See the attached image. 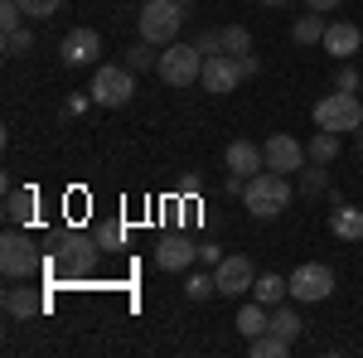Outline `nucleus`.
Listing matches in <instances>:
<instances>
[{
	"label": "nucleus",
	"instance_id": "obj_13",
	"mask_svg": "<svg viewBox=\"0 0 363 358\" xmlns=\"http://www.w3.org/2000/svg\"><path fill=\"white\" fill-rule=\"evenodd\" d=\"M199 262V242H189V237H160V247H155V267L160 272H189Z\"/></svg>",
	"mask_w": 363,
	"mask_h": 358
},
{
	"label": "nucleus",
	"instance_id": "obj_8",
	"mask_svg": "<svg viewBox=\"0 0 363 358\" xmlns=\"http://www.w3.org/2000/svg\"><path fill=\"white\" fill-rule=\"evenodd\" d=\"M97 247H102V242H97ZM97 247H92L87 237H78V233H68V237L58 242V252H54V267L68 272V276H87L92 267H97Z\"/></svg>",
	"mask_w": 363,
	"mask_h": 358
},
{
	"label": "nucleus",
	"instance_id": "obj_35",
	"mask_svg": "<svg viewBox=\"0 0 363 358\" xmlns=\"http://www.w3.org/2000/svg\"><path fill=\"white\" fill-rule=\"evenodd\" d=\"M301 189H306V194H320V189H325V169H310L306 179H301Z\"/></svg>",
	"mask_w": 363,
	"mask_h": 358
},
{
	"label": "nucleus",
	"instance_id": "obj_21",
	"mask_svg": "<svg viewBox=\"0 0 363 358\" xmlns=\"http://www.w3.org/2000/svg\"><path fill=\"white\" fill-rule=\"evenodd\" d=\"M306 150H310V160H315V165H335V155H339V131H315Z\"/></svg>",
	"mask_w": 363,
	"mask_h": 358
},
{
	"label": "nucleus",
	"instance_id": "obj_1",
	"mask_svg": "<svg viewBox=\"0 0 363 358\" xmlns=\"http://www.w3.org/2000/svg\"><path fill=\"white\" fill-rule=\"evenodd\" d=\"M242 203H247L252 218H281L286 208H291V179L277 174V169H267V174H252L247 189H242Z\"/></svg>",
	"mask_w": 363,
	"mask_h": 358
},
{
	"label": "nucleus",
	"instance_id": "obj_4",
	"mask_svg": "<svg viewBox=\"0 0 363 358\" xmlns=\"http://www.w3.org/2000/svg\"><path fill=\"white\" fill-rule=\"evenodd\" d=\"M179 20H184V5H179V0H145V10L136 15L145 44H174Z\"/></svg>",
	"mask_w": 363,
	"mask_h": 358
},
{
	"label": "nucleus",
	"instance_id": "obj_22",
	"mask_svg": "<svg viewBox=\"0 0 363 358\" xmlns=\"http://www.w3.org/2000/svg\"><path fill=\"white\" fill-rule=\"evenodd\" d=\"M325 20H320V15H301V20H296V25H291V39H296V44H325Z\"/></svg>",
	"mask_w": 363,
	"mask_h": 358
},
{
	"label": "nucleus",
	"instance_id": "obj_24",
	"mask_svg": "<svg viewBox=\"0 0 363 358\" xmlns=\"http://www.w3.org/2000/svg\"><path fill=\"white\" fill-rule=\"evenodd\" d=\"M5 218L10 223H29L34 218V189H15L5 198Z\"/></svg>",
	"mask_w": 363,
	"mask_h": 358
},
{
	"label": "nucleus",
	"instance_id": "obj_32",
	"mask_svg": "<svg viewBox=\"0 0 363 358\" xmlns=\"http://www.w3.org/2000/svg\"><path fill=\"white\" fill-rule=\"evenodd\" d=\"M238 73H242V78H257V73H262V58H257V54H242V58H238Z\"/></svg>",
	"mask_w": 363,
	"mask_h": 358
},
{
	"label": "nucleus",
	"instance_id": "obj_3",
	"mask_svg": "<svg viewBox=\"0 0 363 358\" xmlns=\"http://www.w3.org/2000/svg\"><path fill=\"white\" fill-rule=\"evenodd\" d=\"M155 73H160V83L165 87H194L203 78V54H199V44H169L160 63H155Z\"/></svg>",
	"mask_w": 363,
	"mask_h": 358
},
{
	"label": "nucleus",
	"instance_id": "obj_30",
	"mask_svg": "<svg viewBox=\"0 0 363 358\" xmlns=\"http://www.w3.org/2000/svg\"><path fill=\"white\" fill-rule=\"evenodd\" d=\"M20 5H25L29 20H49V15H58V5H63V0H20Z\"/></svg>",
	"mask_w": 363,
	"mask_h": 358
},
{
	"label": "nucleus",
	"instance_id": "obj_23",
	"mask_svg": "<svg viewBox=\"0 0 363 358\" xmlns=\"http://www.w3.org/2000/svg\"><path fill=\"white\" fill-rule=\"evenodd\" d=\"M272 330H277L281 339H291V344H296V339H301V330H306V325H301V315H296V310H291V305H277V310H272Z\"/></svg>",
	"mask_w": 363,
	"mask_h": 358
},
{
	"label": "nucleus",
	"instance_id": "obj_37",
	"mask_svg": "<svg viewBox=\"0 0 363 358\" xmlns=\"http://www.w3.org/2000/svg\"><path fill=\"white\" fill-rule=\"evenodd\" d=\"M359 155H363V126H359Z\"/></svg>",
	"mask_w": 363,
	"mask_h": 358
},
{
	"label": "nucleus",
	"instance_id": "obj_29",
	"mask_svg": "<svg viewBox=\"0 0 363 358\" xmlns=\"http://www.w3.org/2000/svg\"><path fill=\"white\" fill-rule=\"evenodd\" d=\"M20 20H25V5L20 0H0V29L10 34V29H20Z\"/></svg>",
	"mask_w": 363,
	"mask_h": 358
},
{
	"label": "nucleus",
	"instance_id": "obj_31",
	"mask_svg": "<svg viewBox=\"0 0 363 358\" xmlns=\"http://www.w3.org/2000/svg\"><path fill=\"white\" fill-rule=\"evenodd\" d=\"M335 87H339V92H359V87H363V78L354 73V68H349V63H339V78H335Z\"/></svg>",
	"mask_w": 363,
	"mask_h": 358
},
{
	"label": "nucleus",
	"instance_id": "obj_19",
	"mask_svg": "<svg viewBox=\"0 0 363 358\" xmlns=\"http://www.w3.org/2000/svg\"><path fill=\"white\" fill-rule=\"evenodd\" d=\"M238 330L247 334V339H257V334H267V330H272V315H267V305H262V301L242 305V310H238Z\"/></svg>",
	"mask_w": 363,
	"mask_h": 358
},
{
	"label": "nucleus",
	"instance_id": "obj_25",
	"mask_svg": "<svg viewBox=\"0 0 363 358\" xmlns=\"http://www.w3.org/2000/svg\"><path fill=\"white\" fill-rule=\"evenodd\" d=\"M121 63H126L131 73H145V68H155V63H160V54H150V44L140 39V44H131V49H126V58H121Z\"/></svg>",
	"mask_w": 363,
	"mask_h": 358
},
{
	"label": "nucleus",
	"instance_id": "obj_17",
	"mask_svg": "<svg viewBox=\"0 0 363 358\" xmlns=\"http://www.w3.org/2000/svg\"><path fill=\"white\" fill-rule=\"evenodd\" d=\"M286 296H291V276H277V272H262L257 286H252V301H262V305H281Z\"/></svg>",
	"mask_w": 363,
	"mask_h": 358
},
{
	"label": "nucleus",
	"instance_id": "obj_5",
	"mask_svg": "<svg viewBox=\"0 0 363 358\" xmlns=\"http://www.w3.org/2000/svg\"><path fill=\"white\" fill-rule=\"evenodd\" d=\"M131 92H136V73L126 63H107L92 73V102L97 107H126Z\"/></svg>",
	"mask_w": 363,
	"mask_h": 358
},
{
	"label": "nucleus",
	"instance_id": "obj_27",
	"mask_svg": "<svg viewBox=\"0 0 363 358\" xmlns=\"http://www.w3.org/2000/svg\"><path fill=\"white\" fill-rule=\"evenodd\" d=\"M29 49H34V34H29L25 25L5 34V58H20V54H29Z\"/></svg>",
	"mask_w": 363,
	"mask_h": 358
},
{
	"label": "nucleus",
	"instance_id": "obj_7",
	"mask_svg": "<svg viewBox=\"0 0 363 358\" xmlns=\"http://www.w3.org/2000/svg\"><path fill=\"white\" fill-rule=\"evenodd\" d=\"M262 155H267V169H277V174H296V169L310 160V150L296 136H286V131H277V136L267 140Z\"/></svg>",
	"mask_w": 363,
	"mask_h": 358
},
{
	"label": "nucleus",
	"instance_id": "obj_9",
	"mask_svg": "<svg viewBox=\"0 0 363 358\" xmlns=\"http://www.w3.org/2000/svg\"><path fill=\"white\" fill-rule=\"evenodd\" d=\"M39 267V257H34V247H29L25 233H5L0 237V272L10 276V281H20V276H29Z\"/></svg>",
	"mask_w": 363,
	"mask_h": 358
},
{
	"label": "nucleus",
	"instance_id": "obj_10",
	"mask_svg": "<svg viewBox=\"0 0 363 358\" xmlns=\"http://www.w3.org/2000/svg\"><path fill=\"white\" fill-rule=\"evenodd\" d=\"M238 83H242V73H238V58H233V54H208V58H203V78H199L203 92L228 97Z\"/></svg>",
	"mask_w": 363,
	"mask_h": 358
},
{
	"label": "nucleus",
	"instance_id": "obj_12",
	"mask_svg": "<svg viewBox=\"0 0 363 358\" xmlns=\"http://www.w3.org/2000/svg\"><path fill=\"white\" fill-rule=\"evenodd\" d=\"M213 281H218V296H242V291L257 286V267H252L247 257H223L213 267Z\"/></svg>",
	"mask_w": 363,
	"mask_h": 358
},
{
	"label": "nucleus",
	"instance_id": "obj_16",
	"mask_svg": "<svg viewBox=\"0 0 363 358\" xmlns=\"http://www.w3.org/2000/svg\"><path fill=\"white\" fill-rule=\"evenodd\" d=\"M330 233H335L339 242H363V208L335 203V213H330Z\"/></svg>",
	"mask_w": 363,
	"mask_h": 358
},
{
	"label": "nucleus",
	"instance_id": "obj_40",
	"mask_svg": "<svg viewBox=\"0 0 363 358\" xmlns=\"http://www.w3.org/2000/svg\"><path fill=\"white\" fill-rule=\"evenodd\" d=\"M179 5H184V0H179Z\"/></svg>",
	"mask_w": 363,
	"mask_h": 358
},
{
	"label": "nucleus",
	"instance_id": "obj_28",
	"mask_svg": "<svg viewBox=\"0 0 363 358\" xmlns=\"http://www.w3.org/2000/svg\"><path fill=\"white\" fill-rule=\"evenodd\" d=\"M184 291H189V301H208V296L218 291V281H213V276H203V272H194L189 281H184Z\"/></svg>",
	"mask_w": 363,
	"mask_h": 358
},
{
	"label": "nucleus",
	"instance_id": "obj_11",
	"mask_svg": "<svg viewBox=\"0 0 363 358\" xmlns=\"http://www.w3.org/2000/svg\"><path fill=\"white\" fill-rule=\"evenodd\" d=\"M58 54H63L68 68H87V63H97V54H102V34L97 29H68L63 44H58Z\"/></svg>",
	"mask_w": 363,
	"mask_h": 358
},
{
	"label": "nucleus",
	"instance_id": "obj_39",
	"mask_svg": "<svg viewBox=\"0 0 363 358\" xmlns=\"http://www.w3.org/2000/svg\"><path fill=\"white\" fill-rule=\"evenodd\" d=\"M359 97H363V87H359Z\"/></svg>",
	"mask_w": 363,
	"mask_h": 358
},
{
	"label": "nucleus",
	"instance_id": "obj_20",
	"mask_svg": "<svg viewBox=\"0 0 363 358\" xmlns=\"http://www.w3.org/2000/svg\"><path fill=\"white\" fill-rule=\"evenodd\" d=\"M247 354L252 358H286L291 354V339H281L277 330H267V334H257V339L247 344Z\"/></svg>",
	"mask_w": 363,
	"mask_h": 358
},
{
	"label": "nucleus",
	"instance_id": "obj_36",
	"mask_svg": "<svg viewBox=\"0 0 363 358\" xmlns=\"http://www.w3.org/2000/svg\"><path fill=\"white\" fill-rule=\"evenodd\" d=\"M310 10H315V15H325V10H339V5H344V0H306Z\"/></svg>",
	"mask_w": 363,
	"mask_h": 358
},
{
	"label": "nucleus",
	"instance_id": "obj_33",
	"mask_svg": "<svg viewBox=\"0 0 363 358\" xmlns=\"http://www.w3.org/2000/svg\"><path fill=\"white\" fill-rule=\"evenodd\" d=\"M199 262H203V267H218V262H223V252L213 247V242H199Z\"/></svg>",
	"mask_w": 363,
	"mask_h": 358
},
{
	"label": "nucleus",
	"instance_id": "obj_34",
	"mask_svg": "<svg viewBox=\"0 0 363 358\" xmlns=\"http://www.w3.org/2000/svg\"><path fill=\"white\" fill-rule=\"evenodd\" d=\"M97 242H102V247H121V223L102 228V233H97Z\"/></svg>",
	"mask_w": 363,
	"mask_h": 358
},
{
	"label": "nucleus",
	"instance_id": "obj_15",
	"mask_svg": "<svg viewBox=\"0 0 363 358\" xmlns=\"http://www.w3.org/2000/svg\"><path fill=\"white\" fill-rule=\"evenodd\" d=\"M359 44H363V29L349 25V20H339V25L325 29V54H335L339 63H349V58L359 54Z\"/></svg>",
	"mask_w": 363,
	"mask_h": 358
},
{
	"label": "nucleus",
	"instance_id": "obj_14",
	"mask_svg": "<svg viewBox=\"0 0 363 358\" xmlns=\"http://www.w3.org/2000/svg\"><path fill=\"white\" fill-rule=\"evenodd\" d=\"M223 165L233 169V174H242V179H252V174H262L267 169V155H262V145H252V140H233L223 155Z\"/></svg>",
	"mask_w": 363,
	"mask_h": 358
},
{
	"label": "nucleus",
	"instance_id": "obj_38",
	"mask_svg": "<svg viewBox=\"0 0 363 358\" xmlns=\"http://www.w3.org/2000/svg\"><path fill=\"white\" fill-rule=\"evenodd\" d=\"M262 5H286V0H262Z\"/></svg>",
	"mask_w": 363,
	"mask_h": 358
},
{
	"label": "nucleus",
	"instance_id": "obj_26",
	"mask_svg": "<svg viewBox=\"0 0 363 358\" xmlns=\"http://www.w3.org/2000/svg\"><path fill=\"white\" fill-rule=\"evenodd\" d=\"M223 54H233V58L252 54V34H247L242 25H228V29H223Z\"/></svg>",
	"mask_w": 363,
	"mask_h": 358
},
{
	"label": "nucleus",
	"instance_id": "obj_2",
	"mask_svg": "<svg viewBox=\"0 0 363 358\" xmlns=\"http://www.w3.org/2000/svg\"><path fill=\"white\" fill-rule=\"evenodd\" d=\"M315 126H320V131H339V136H344V131H359L363 126V97L335 87L330 97L315 102Z\"/></svg>",
	"mask_w": 363,
	"mask_h": 358
},
{
	"label": "nucleus",
	"instance_id": "obj_6",
	"mask_svg": "<svg viewBox=\"0 0 363 358\" xmlns=\"http://www.w3.org/2000/svg\"><path fill=\"white\" fill-rule=\"evenodd\" d=\"M335 296V272L325 262H306L291 272V301L301 305H315V301H330Z\"/></svg>",
	"mask_w": 363,
	"mask_h": 358
},
{
	"label": "nucleus",
	"instance_id": "obj_18",
	"mask_svg": "<svg viewBox=\"0 0 363 358\" xmlns=\"http://www.w3.org/2000/svg\"><path fill=\"white\" fill-rule=\"evenodd\" d=\"M5 310H10L15 320H34V315L44 310V296H34L25 286H10V291H5Z\"/></svg>",
	"mask_w": 363,
	"mask_h": 358
}]
</instances>
